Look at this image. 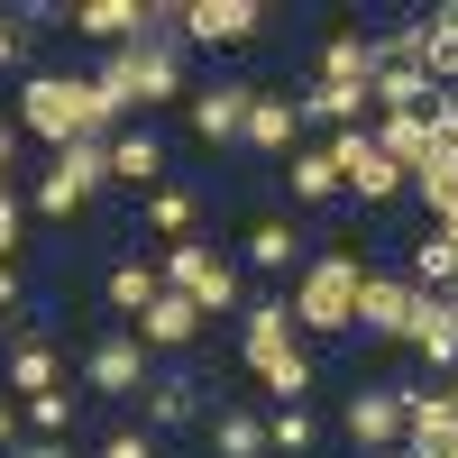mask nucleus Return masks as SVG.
Here are the masks:
<instances>
[{
  "label": "nucleus",
  "instance_id": "nucleus-33",
  "mask_svg": "<svg viewBox=\"0 0 458 458\" xmlns=\"http://www.w3.org/2000/svg\"><path fill=\"white\" fill-rule=\"evenodd\" d=\"M312 440H321V422H312V412H302V403H284V412H266V449H284V458H302Z\"/></svg>",
  "mask_w": 458,
  "mask_h": 458
},
{
  "label": "nucleus",
  "instance_id": "nucleus-24",
  "mask_svg": "<svg viewBox=\"0 0 458 458\" xmlns=\"http://www.w3.org/2000/svg\"><path fill=\"white\" fill-rule=\"evenodd\" d=\"M129 330L147 339V349H193V339H202V312H193L183 293H157V302H147V312H138Z\"/></svg>",
  "mask_w": 458,
  "mask_h": 458
},
{
  "label": "nucleus",
  "instance_id": "nucleus-11",
  "mask_svg": "<svg viewBox=\"0 0 458 458\" xmlns=\"http://www.w3.org/2000/svg\"><path fill=\"white\" fill-rule=\"evenodd\" d=\"M330 157H339V193H358L367 211H386V202L403 193V165H394V157H376V138H367V129H339V138H330Z\"/></svg>",
  "mask_w": 458,
  "mask_h": 458
},
{
  "label": "nucleus",
  "instance_id": "nucleus-31",
  "mask_svg": "<svg viewBox=\"0 0 458 458\" xmlns=\"http://www.w3.org/2000/svg\"><path fill=\"white\" fill-rule=\"evenodd\" d=\"M73 412H83V403H73V386H55V394H28L19 422H28V440H73Z\"/></svg>",
  "mask_w": 458,
  "mask_h": 458
},
{
  "label": "nucleus",
  "instance_id": "nucleus-38",
  "mask_svg": "<svg viewBox=\"0 0 458 458\" xmlns=\"http://www.w3.org/2000/svg\"><path fill=\"white\" fill-rule=\"evenodd\" d=\"M10 458H73V440H19Z\"/></svg>",
  "mask_w": 458,
  "mask_h": 458
},
{
  "label": "nucleus",
  "instance_id": "nucleus-5",
  "mask_svg": "<svg viewBox=\"0 0 458 458\" xmlns=\"http://www.w3.org/2000/svg\"><path fill=\"white\" fill-rule=\"evenodd\" d=\"M157 276H165V293H183V302H193L202 321L248 312V293H239V257H220V248H202V239L165 248V257H157Z\"/></svg>",
  "mask_w": 458,
  "mask_h": 458
},
{
  "label": "nucleus",
  "instance_id": "nucleus-29",
  "mask_svg": "<svg viewBox=\"0 0 458 458\" xmlns=\"http://www.w3.org/2000/svg\"><path fill=\"white\" fill-rule=\"evenodd\" d=\"M193 220H202V193H183V183H157V193H147V229H157L165 248L193 239Z\"/></svg>",
  "mask_w": 458,
  "mask_h": 458
},
{
  "label": "nucleus",
  "instance_id": "nucleus-41",
  "mask_svg": "<svg viewBox=\"0 0 458 458\" xmlns=\"http://www.w3.org/2000/svg\"><path fill=\"white\" fill-rule=\"evenodd\" d=\"M449 403H458V376H449Z\"/></svg>",
  "mask_w": 458,
  "mask_h": 458
},
{
  "label": "nucleus",
  "instance_id": "nucleus-17",
  "mask_svg": "<svg viewBox=\"0 0 458 458\" xmlns=\"http://www.w3.org/2000/svg\"><path fill=\"white\" fill-rule=\"evenodd\" d=\"M412 55H422L431 92H458V10H422L412 19Z\"/></svg>",
  "mask_w": 458,
  "mask_h": 458
},
{
  "label": "nucleus",
  "instance_id": "nucleus-35",
  "mask_svg": "<svg viewBox=\"0 0 458 458\" xmlns=\"http://www.w3.org/2000/svg\"><path fill=\"white\" fill-rule=\"evenodd\" d=\"M19 239H28V193L10 183V193H0V266L19 257Z\"/></svg>",
  "mask_w": 458,
  "mask_h": 458
},
{
  "label": "nucleus",
  "instance_id": "nucleus-22",
  "mask_svg": "<svg viewBox=\"0 0 458 458\" xmlns=\"http://www.w3.org/2000/svg\"><path fill=\"white\" fill-rule=\"evenodd\" d=\"M138 403H147V431H157V440L183 431V422H202V386H193V376H147Z\"/></svg>",
  "mask_w": 458,
  "mask_h": 458
},
{
  "label": "nucleus",
  "instance_id": "nucleus-4",
  "mask_svg": "<svg viewBox=\"0 0 458 458\" xmlns=\"http://www.w3.org/2000/svg\"><path fill=\"white\" fill-rule=\"evenodd\" d=\"M92 83H101V101L110 110H165V101H183V47H157V37H138V47H110L101 64H92Z\"/></svg>",
  "mask_w": 458,
  "mask_h": 458
},
{
  "label": "nucleus",
  "instance_id": "nucleus-21",
  "mask_svg": "<svg viewBox=\"0 0 458 458\" xmlns=\"http://www.w3.org/2000/svg\"><path fill=\"white\" fill-rule=\"evenodd\" d=\"M367 138H376V157H394L403 174H412V165H422L431 147H440V138H431V120H422V110H376V129H367Z\"/></svg>",
  "mask_w": 458,
  "mask_h": 458
},
{
  "label": "nucleus",
  "instance_id": "nucleus-15",
  "mask_svg": "<svg viewBox=\"0 0 458 458\" xmlns=\"http://www.w3.org/2000/svg\"><path fill=\"white\" fill-rule=\"evenodd\" d=\"M248 101H257V83H202L193 92V138L202 147H229L248 129Z\"/></svg>",
  "mask_w": 458,
  "mask_h": 458
},
{
  "label": "nucleus",
  "instance_id": "nucleus-16",
  "mask_svg": "<svg viewBox=\"0 0 458 458\" xmlns=\"http://www.w3.org/2000/svg\"><path fill=\"white\" fill-rule=\"evenodd\" d=\"M110 183H138V193L165 183V138L147 129V120H129L120 138H110Z\"/></svg>",
  "mask_w": 458,
  "mask_h": 458
},
{
  "label": "nucleus",
  "instance_id": "nucleus-19",
  "mask_svg": "<svg viewBox=\"0 0 458 458\" xmlns=\"http://www.w3.org/2000/svg\"><path fill=\"white\" fill-rule=\"evenodd\" d=\"M157 293H165L157 257H120V266H110V276H101V302H110V321H138V312H147V302H157Z\"/></svg>",
  "mask_w": 458,
  "mask_h": 458
},
{
  "label": "nucleus",
  "instance_id": "nucleus-28",
  "mask_svg": "<svg viewBox=\"0 0 458 458\" xmlns=\"http://www.w3.org/2000/svg\"><path fill=\"white\" fill-rule=\"evenodd\" d=\"M412 284L422 293H458V239L449 229H422V239H412V266H403Z\"/></svg>",
  "mask_w": 458,
  "mask_h": 458
},
{
  "label": "nucleus",
  "instance_id": "nucleus-13",
  "mask_svg": "<svg viewBox=\"0 0 458 458\" xmlns=\"http://www.w3.org/2000/svg\"><path fill=\"white\" fill-rule=\"evenodd\" d=\"M64 28H73V37H92L101 55H110V47H138V37H147V0H73Z\"/></svg>",
  "mask_w": 458,
  "mask_h": 458
},
{
  "label": "nucleus",
  "instance_id": "nucleus-3",
  "mask_svg": "<svg viewBox=\"0 0 458 458\" xmlns=\"http://www.w3.org/2000/svg\"><path fill=\"white\" fill-rule=\"evenodd\" d=\"M358 276H367V257H358L349 239H339V248H312V257L293 266V302H284V312H293V330L339 339V330L358 321Z\"/></svg>",
  "mask_w": 458,
  "mask_h": 458
},
{
  "label": "nucleus",
  "instance_id": "nucleus-39",
  "mask_svg": "<svg viewBox=\"0 0 458 458\" xmlns=\"http://www.w3.org/2000/svg\"><path fill=\"white\" fill-rule=\"evenodd\" d=\"M0 157H19V120H10V110H0Z\"/></svg>",
  "mask_w": 458,
  "mask_h": 458
},
{
  "label": "nucleus",
  "instance_id": "nucleus-32",
  "mask_svg": "<svg viewBox=\"0 0 458 458\" xmlns=\"http://www.w3.org/2000/svg\"><path fill=\"white\" fill-rule=\"evenodd\" d=\"M293 202H339V157L330 147H293Z\"/></svg>",
  "mask_w": 458,
  "mask_h": 458
},
{
  "label": "nucleus",
  "instance_id": "nucleus-7",
  "mask_svg": "<svg viewBox=\"0 0 458 458\" xmlns=\"http://www.w3.org/2000/svg\"><path fill=\"white\" fill-rule=\"evenodd\" d=\"M412 321H422V284H412V276H386V266H367V276H358V321H349V330L394 339V349H403Z\"/></svg>",
  "mask_w": 458,
  "mask_h": 458
},
{
  "label": "nucleus",
  "instance_id": "nucleus-27",
  "mask_svg": "<svg viewBox=\"0 0 458 458\" xmlns=\"http://www.w3.org/2000/svg\"><path fill=\"white\" fill-rule=\"evenodd\" d=\"M376 73H386V55H376V37H321V73L312 83H376Z\"/></svg>",
  "mask_w": 458,
  "mask_h": 458
},
{
  "label": "nucleus",
  "instance_id": "nucleus-25",
  "mask_svg": "<svg viewBox=\"0 0 458 458\" xmlns=\"http://www.w3.org/2000/svg\"><path fill=\"white\" fill-rule=\"evenodd\" d=\"M239 257L257 266V276H293V257H312V248L293 239V220H284V211H266V220L248 229V239H239Z\"/></svg>",
  "mask_w": 458,
  "mask_h": 458
},
{
  "label": "nucleus",
  "instance_id": "nucleus-36",
  "mask_svg": "<svg viewBox=\"0 0 458 458\" xmlns=\"http://www.w3.org/2000/svg\"><path fill=\"white\" fill-rule=\"evenodd\" d=\"M422 120H431V138H440V147H458V92H431Z\"/></svg>",
  "mask_w": 458,
  "mask_h": 458
},
{
  "label": "nucleus",
  "instance_id": "nucleus-20",
  "mask_svg": "<svg viewBox=\"0 0 458 458\" xmlns=\"http://www.w3.org/2000/svg\"><path fill=\"white\" fill-rule=\"evenodd\" d=\"M293 110H302V120H321L330 138H339V129H367V120H376L358 83H302V92H293Z\"/></svg>",
  "mask_w": 458,
  "mask_h": 458
},
{
  "label": "nucleus",
  "instance_id": "nucleus-18",
  "mask_svg": "<svg viewBox=\"0 0 458 458\" xmlns=\"http://www.w3.org/2000/svg\"><path fill=\"white\" fill-rule=\"evenodd\" d=\"M293 129H302L293 92H257V101H248V129H239V147H257V157H293Z\"/></svg>",
  "mask_w": 458,
  "mask_h": 458
},
{
  "label": "nucleus",
  "instance_id": "nucleus-40",
  "mask_svg": "<svg viewBox=\"0 0 458 458\" xmlns=\"http://www.w3.org/2000/svg\"><path fill=\"white\" fill-rule=\"evenodd\" d=\"M10 302H19V266H0V312H10Z\"/></svg>",
  "mask_w": 458,
  "mask_h": 458
},
{
  "label": "nucleus",
  "instance_id": "nucleus-2",
  "mask_svg": "<svg viewBox=\"0 0 458 458\" xmlns=\"http://www.w3.org/2000/svg\"><path fill=\"white\" fill-rule=\"evenodd\" d=\"M239 358H248V376H257L276 403H302V394H312V349H302V330H293V312H284L276 293L239 312Z\"/></svg>",
  "mask_w": 458,
  "mask_h": 458
},
{
  "label": "nucleus",
  "instance_id": "nucleus-8",
  "mask_svg": "<svg viewBox=\"0 0 458 458\" xmlns=\"http://www.w3.org/2000/svg\"><path fill=\"white\" fill-rule=\"evenodd\" d=\"M83 386L101 394V403H138L147 394V339L120 321V330H101L92 349H83Z\"/></svg>",
  "mask_w": 458,
  "mask_h": 458
},
{
  "label": "nucleus",
  "instance_id": "nucleus-37",
  "mask_svg": "<svg viewBox=\"0 0 458 458\" xmlns=\"http://www.w3.org/2000/svg\"><path fill=\"white\" fill-rule=\"evenodd\" d=\"M19 440H28V422H19V403H10V394H0V458H10Z\"/></svg>",
  "mask_w": 458,
  "mask_h": 458
},
{
  "label": "nucleus",
  "instance_id": "nucleus-30",
  "mask_svg": "<svg viewBox=\"0 0 458 458\" xmlns=\"http://www.w3.org/2000/svg\"><path fill=\"white\" fill-rule=\"evenodd\" d=\"M367 110H431V73L422 64H386L367 83Z\"/></svg>",
  "mask_w": 458,
  "mask_h": 458
},
{
  "label": "nucleus",
  "instance_id": "nucleus-26",
  "mask_svg": "<svg viewBox=\"0 0 458 458\" xmlns=\"http://www.w3.org/2000/svg\"><path fill=\"white\" fill-rule=\"evenodd\" d=\"M55 386H64L55 339H19V349H10V386H0V394H10V403H28V394H55Z\"/></svg>",
  "mask_w": 458,
  "mask_h": 458
},
{
  "label": "nucleus",
  "instance_id": "nucleus-9",
  "mask_svg": "<svg viewBox=\"0 0 458 458\" xmlns=\"http://www.w3.org/2000/svg\"><path fill=\"white\" fill-rule=\"evenodd\" d=\"M266 0H183V47H211V55H229V47H257L266 37Z\"/></svg>",
  "mask_w": 458,
  "mask_h": 458
},
{
  "label": "nucleus",
  "instance_id": "nucleus-6",
  "mask_svg": "<svg viewBox=\"0 0 458 458\" xmlns=\"http://www.w3.org/2000/svg\"><path fill=\"white\" fill-rule=\"evenodd\" d=\"M101 183H110V138H73V147H55V157H47L28 211H37V220H73V211L101 193Z\"/></svg>",
  "mask_w": 458,
  "mask_h": 458
},
{
  "label": "nucleus",
  "instance_id": "nucleus-12",
  "mask_svg": "<svg viewBox=\"0 0 458 458\" xmlns=\"http://www.w3.org/2000/svg\"><path fill=\"white\" fill-rule=\"evenodd\" d=\"M403 349L431 367V386H449L458 376V293H422V321H412Z\"/></svg>",
  "mask_w": 458,
  "mask_h": 458
},
{
  "label": "nucleus",
  "instance_id": "nucleus-1",
  "mask_svg": "<svg viewBox=\"0 0 458 458\" xmlns=\"http://www.w3.org/2000/svg\"><path fill=\"white\" fill-rule=\"evenodd\" d=\"M129 110H110L92 73H28L19 83V138H47V157L73 138H120Z\"/></svg>",
  "mask_w": 458,
  "mask_h": 458
},
{
  "label": "nucleus",
  "instance_id": "nucleus-23",
  "mask_svg": "<svg viewBox=\"0 0 458 458\" xmlns=\"http://www.w3.org/2000/svg\"><path fill=\"white\" fill-rule=\"evenodd\" d=\"M202 440H211V458H266V412L257 403H220L202 422Z\"/></svg>",
  "mask_w": 458,
  "mask_h": 458
},
{
  "label": "nucleus",
  "instance_id": "nucleus-10",
  "mask_svg": "<svg viewBox=\"0 0 458 458\" xmlns=\"http://www.w3.org/2000/svg\"><path fill=\"white\" fill-rule=\"evenodd\" d=\"M339 431L358 440V458H394L403 449V386H358L339 403Z\"/></svg>",
  "mask_w": 458,
  "mask_h": 458
},
{
  "label": "nucleus",
  "instance_id": "nucleus-14",
  "mask_svg": "<svg viewBox=\"0 0 458 458\" xmlns=\"http://www.w3.org/2000/svg\"><path fill=\"white\" fill-rule=\"evenodd\" d=\"M449 440H458L449 386H403V449H449Z\"/></svg>",
  "mask_w": 458,
  "mask_h": 458
},
{
  "label": "nucleus",
  "instance_id": "nucleus-34",
  "mask_svg": "<svg viewBox=\"0 0 458 458\" xmlns=\"http://www.w3.org/2000/svg\"><path fill=\"white\" fill-rule=\"evenodd\" d=\"M101 458H165V440L147 431V422H120V431L101 440Z\"/></svg>",
  "mask_w": 458,
  "mask_h": 458
}]
</instances>
